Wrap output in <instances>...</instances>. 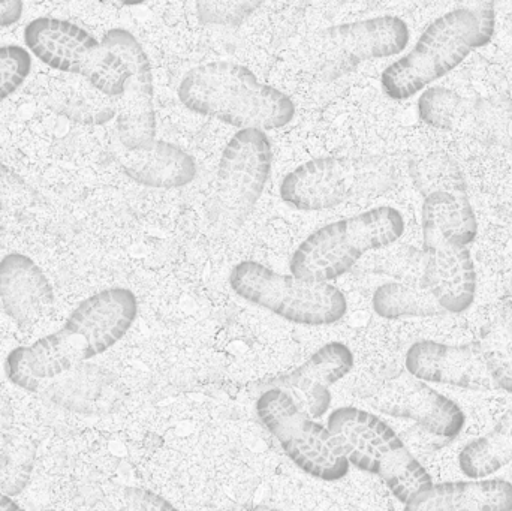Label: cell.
Listing matches in <instances>:
<instances>
[{
    "label": "cell",
    "instance_id": "836d02e7",
    "mask_svg": "<svg viewBox=\"0 0 512 511\" xmlns=\"http://www.w3.org/2000/svg\"><path fill=\"white\" fill-rule=\"evenodd\" d=\"M231 511H280L277 509H271V507L265 506H239L234 507Z\"/></svg>",
    "mask_w": 512,
    "mask_h": 511
},
{
    "label": "cell",
    "instance_id": "4fadbf2b",
    "mask_svg": "<svg viewBox=\"0 0 512 511\" xmlns=\"http://www.w3.org/2000/svg\"><path fill=\"white\" fill-rule=\"evenodd\" d=\"M102 44L125 63L129 72L123 95L117 98V135L126 150H141L156 141L155 86L149 54L129 30L114 27Z\"/></svg>",
    "mask_w": 512,
    "mask_h": 511
},
{
    "label": "cell",
    "instance_id": "4dcf8cb0",
    "mask_svg": "<svg viewBox=\"0 0 512 511\" xmlns=\"http://www.w3.org/2000/svg\"><path fill=\"white\" fill-rule=\"evenodd\" d=\"M36 191L8 165L0 162V212L32 206Z\"/></svg>",
    "mask_w": 512,
    "mask_h": 511
},
{
    "label": "cell",
    "instance_id": "ba28073f",
    "mask_svg": "<svg viewBox=\"0 0 512 511\" xmlns=\"http://www.w3.org/2000/svg\"><path fill=\"white\" fill-rule=\"evenodd\" d=\"M24 44L39 62L68 75H80L108 98L123 95L128 69L86 29L53 17H39L24 29Z\"/></svg>",
    "mask_w": 512,
    "mask_h": 511
},
{
    "label": "cell",
    "instance_id": "ac0fdd59",
    "mask_svg": "<svg viewBox=\"0 0 512 511\" xmlns=\"http://www.w3.org/2000/svg\"><path fill=\"white\" fill-rule=\"evenodd\" d=\"M42 399L54 407L83 416L110 413L119 402V384L111 372L80 365L39 387Z\"/></svg>",
    "mask_w": 512,
    "mask_h": 511
},
{
    "label": "cell",
    "instance_id": "f1b7e54d",
    "mask_svg": "<svg viewBox=\"0 0 512 511\" xmlns=\"http://www.w3.org/2000/svg\"><path fill=\"white\" fill-rule=\"evenodd\" d=\"M107 511H179L173 503L140 486H125L111 495Z\"/></svg>",
    "mask_w": 512,
    "mask_h": 511
},
{
    "label": "cell",
    "instance_id": "e0dca14e",
    "mask_svg": "<svg viewBox=\"0 0 512 511\" xmlns=\"http://www.w3.org/2000/svg\"><path fill=\"white\" fill-rule=\"evenodd\" d=\"M0 303L6 315L26 329L50 314L53 287L32 258L12 252L0 260Z\"/></svg>",
    "mask_w": 512,
    "mask_h": 511
},
{
    "label": "cell",
    "instance_id": "52a82bcc",
    "mask_svg": "<svg viewBox=\"0 0 512 511\" xmlns=\"http://www.w3.org/2000/svg\"><path fill=\"white\" fill-rule=\"evenodd\" d=\"M230 287L240 299L300 326H331L348 312L345 294L334 285L283 275L256 261L236 264Z\"/></svg>",
    "mask_w": 512,
    "mask_h": 511
},
{
    "label": "cell",
    "instance_id": "d6a6232c",
    "mask_svg": "<svg viewBox=\"0 0 512 511\" xmlns=\"http://www.w3.org/2000/svg\"><path fill=\"white\" fill-rule=\"evenodd\" d=\"M0 511H24L21 509L20 506H18L17 503H15L14 500H12L11 497H8V495L2 494L0 492Z\"/></svg>",
    "mask_w": 512,
    "mask_h": 511
},
{
    "label": "cell",
    "instance_id": "5bb4252c",
    "mask_svg": "<svg viewBox=\"0 0 512 511\" xmlns=\"http://www.w3.org/2000/svg\"><path fill=\"white\" fill-rule=\"evenodd\" d=\"M367 401L378 413L414 420L436 437H457L466 425L465 413L453 399L408 372L382 378L370 390Z\"/></svg>",
    "mask_w": 512,
    "mask_h": 511
},
{
    "label": "cell",
    "instance_id": "3957f363",
    "mask_svg": "<svg viewBox=\"0 0 512 511\" xmlns=\"http://www.w3.org/2000/svg\"><path fill=\"white\" fill-rule=\"evenodd\" d=\"M495 30L493 3L447 12L426 27L409 53L382 72V90L394 101L424 92L462 65L472 51L489 45Z\"/></svg>",
    "mask_w": 512,
    "mask_h": 511
},
{
    "label": "cell",
    "instance_id": "83f0119b",
    "mask_svg": "<svg viewBox=\"0 0 512 511\" xmlns=\"http://www.w3.org/2000/svg\"><path fill=\"white\" fill-rule=\"evenodd\" d=\"M32 71V56L20 45L0 47V102L17 92Z\"/></svg>",
    "mask_w": 512,
    "mask_h": 511
},
{
    "label": "cell",
    "instance_id": "30bf717a",
    "mask_svg": "<svg viewBox=\"0 0 512 511\" xmlns=\"http://www.w3.org/2000/svg\"><path fill=\"white\" fill-rule=\"evenodd\" d=\"M273 150L265 131L240 129L222 152L216 174L213 221L239 230L254 212L271 176Z\"/></svg>",
    "mask_w": 512,
    "mask_h": 511
},
{
    "label": "cell",
    "instance_id": "2e32d148",
    "mask_svg": "<svg viewBox=\"0 0 512 511\" xmlns=\"http://www.w3.org/2000/svg\"><path fill=\"white\" fill-rule=\"evenodd\" d=\"M406 372L424 383L448 384L466 390H495L478 342L450 345L418 341L406 351Z\"/></svg>",
    "mask_w": 512,
    "mask_h": 511
},
{
    "label": "cell",
    "instance_id": "5b68a950",
    "mask_svg": "<svg viewBox=\"0 0 512 511\" xmlns=\"http://www.w3.org/2000/svg\"><path fill=\"white\" fill-rule=\"evenodd\" d=\"M327 428L349 465L379 477L400 503H408L415 494L433 485L426 468L376 414L357 407H340L328 416Z\"/></svg>",
    "mask_w": 512,
    "mask_h": 511
},
{
    "label": "cell",
    "instance_id": "8992f818",
    "mask_svg": "<svg viewBox=\"0 0 512 511\" xmlns=\"http://www.w3.org/2000/svg\"><path fill=\"white\" fill-rule=\"evenodd\" d=\"M396 182V168L379 156H324L286 174L279 195L292 209L316 212L360 198L378 197Z\"/></svg>",
    "mask_w": 512,
    "mask_h": 511
},
{
    "label": "cell",
    "instance_id": "d4e9b609",
    "mask_svg": "<svg viewBox=\"0 0 512 511\" xmlns=\"http://www.w3.org/2000/svg\"><path fill=\"white\" fill-rule=\"evenodd\" d=\"M478 345L496 389L512 395V312L501 311L484 324Z\"/></svg>",
    "mask_w": 512,
    "mask_h": 511
},
{
    "label": "cell",
    "instance_id": "7a4b0ae2",
    "mask_svg": "<svg viewBox=\"0 0 512 511\" xmlns=\"http://www.w3.org/2000/svg\"><path fill=\"white\" fill-rule=\"evenodd\" d=\"M192 113L240 129L283 128L294 120L295 104L282 90L262 83L240 63L218 60L189 69L177 89Z\"/></svg>",
    "mask_w": 512,
    "mask_h": 511
},
{
    "label": "cell",
    "instance_id": "9c48e42d",
    "mask_svg": "<svg viewBox=\"0 0 512 511\" xmlns=\"http://www.w3.org/2000/svg\"><path fill=\"white\" fill-rule=\"evenodd\" d=\"M256 416L276 438L283 453L307 476L337 482L348 476L351 465L327 426L307 416L288 393L267 389L256 399Z\"/></svg>",
    "mask_w": 512,
    "mask_h": 511
},
{
    "label": "cell",
    "instance_id": "7402d4cb",
    "mask_svg": "<svg viewBox=\"0 0 512 511\" xmlns=\"http://www.w3.org/2000/svg\"><path fill=\"white\" fill-rule=\"evenodd\" d=\"M512 462V411L478 440L463 447L459 467L471 480H484Z\"/></svg>",
    "mask_w": 512,
    "mask_h": 511
},
{
    "label": "cell",
    "instance_id": "6da1fadb",
    "mask_svg": "<svg viewBox=\"0 0 512 511\" xmlns=\"http://www.w3.org/2000/svg\"><path fill=\"white\" fill-rule=\"evenodd\" d=\"M137 315V296L129 288H105L78 303L62 329L12 350L6 357V377L26 392H38L47 381L113 348Z\"/></svg>",
    "mask_w": 512,
    "mask_h": 511
},
{
    "label": "cell",
    "instance_id": "4316f807",
    "mask_svg": "<svg viewBox=\"0 0 512 511\" xmlns=\"http://www.w3.org/2000/svg\"><path fill=\"white\" fill-rule=\"evenodd\" d=\"M418 114L426 125L454 131L466 122L468 107L462 96L447 87H429L418 99Z\"/></svg>",
    "mask_w": 512,
    "mask_h": 511
},
{
    "label": "cell",
    "instance_id": "44dd1931",
    "mask_svg": "<svg viewBox=\"0 0 512 511\" xmlns=\"http://www.w3.org/2000/svg\"><path fill=\"white\" fill-rule=\"evenodd\" d=\"M48 108L81 125H105L117 116V101L108 98L80 75L51 81L45 96Z\"/></svg>",
    "mask_w": 512,
    "mask_h": 511
},
{
    "label": "cell",
    "instance_id": "7c38bea8",
    "mask_svg": "<svg viewBox=\"0 0 512 511\" xmlns=\"http://www.w3.org/2000/svg\"><path fill=\"white\" fill-rule=\"evenodd\" d=\"M424 272L421 284L438 300L445 314H463L477 296V270L466 246L445 234L432 197L423 204Z\"/></svg>",
    "mask_w": 512,
    "mask_h": 511
},
{
    "label": "cell",
    "instance_id": "ffe728a7",
    "mask_svg": "<svg viewBox=\"0 0 512 511\" xmlns=\"http://www.w3.org/2000/svg\"><path fill=\"white\" fill-rule=\"evenodd\" d=\"M119 164L129 179L149 188H183L198 174L194 156L170 141L156 140L147 149H123Z\"/></svg>",
    "mask_w": 512,
    "mask_h": 511
},
{
    "label": "cell",
    "instance_id": "8fae6325",
    "mask_svg": "<svg viewBox=\"0 0 512 511\" xmlns=\"http://www.w3.org/2000/svg\"><path fill=\"white\" fill-rule=\"evenodd\" d=\"M409 39L411 32L405 20L381 15L319 30L307 56L316 74L331 81L349 74L361 63L402 53Z\"/></svg>",
    "mask_w": 512,
    "mask_h": 511
},
{
    "label": "cell",
    "instance_id": "cb8c5ba5",
    "mask_svg": "<svg viewBox=\"0 0 512 511\" xmlns=\"http://www.w3.org/2000/svg\"><path fill=\"white\" fill-rule=\"evenodd\" d=\"M412 182L424 198L432 194H448L469 200L468 183L457 162L441 150L415 156L409 164Z\"/></svg>",
    "mask_w": 512,
    "mask_h": 511
},
{
    "label": "cell",
    "instance_id": "277c9868",
    "mask_svg": "<svg viewBox=\"0 0 512 511\" xmlns=\"http://www.w3.org/2000/svg\"><path fill=\"white\" fill-rule=\"evenodd\" d=\"M405 227L402 213L391 206L373 207L360 215L331 222L298 245L289 270L303 281L330 284L351 272L364 255L396 243Z\"/></svg>",
    "mask_w": 512,
    "mask_h": 511
},
{
    "label": "cell",
    "instance_id": "603a6c76",
    "mask_svg": "<svg viewBox=\"0 0 512 511\" xmlns=\"http://www.w3.org/2000/svg\"><path fill=\"white\" fill-rule=\"evenodd\" d=\"M373 311L385 320L429 318L444 315L432 293L421 282L394 281L376 288L372 297Z\"/></svg>",
    "mask_w": 512,
    "mask_h": 511
},
{
    "label": "cell",
    "instance_id": "f546056e",
    "mask_svg": "<svg viewBox=\"0 0 512 511\" xmlns=\"http://www.w3.org/2000/svg\"><path fill=\"white\" fill-rule=\"evenodd\" d=\"M261 6L258 2H198L197 14L203 23L215 26H240Z\"/></svg>",
    "mask_w": 512,
    "mask_h": 511
},
{
    "label": "cell",
    "instance_id": "9a60e30c",
    "mask_svg": "<svg viewBox=\"0 0 512 511\" xmlns=\"http://www.w3.org/2000/svg\"><path fill=\"white\" fill-rule=\"evenodd\" d=\"M354 368V354L342 342H328L316 350L303 365L254 384L256 392L279 389L312 419H319L331 405L330 387L339 383Z\"/></svg>",
    "mask_w": 512,
    "mask_h": 511
},
{
    "label": "cell",
    "instance_id": "d6986e66",
    "mask_svg": "<svg viewBox=\"0 0 512 511\" xmlns=\"http://www.w3.org/2000/svg\"><path fill=\"white\" fill-rule=\"evenodd\" d=\"M403 511H512V483L504 479L438 483L415 494Z\"/></svg>",
    "mask_w": 512,
    "mask_h": 511
},
{
    "label": "cell",
    "instance_id": "1f68e13d",
    "mask_svg": "<svg viewBox=\"0 0 512 511\" xmlns=\"http://www.w3.org/2000/svg\"><path fill=\"white\" fill-rule=\"evenodd\" d=\"M24 5L20 0L0 2V27H9L23 17Z\"/></svg>",
    "mask_w": 512,
    "mask_h": 511
},
{
    "label": "cell",
    "instance_id": "484cf974",
    "mask_svg": "<svg viewBox=\"0 0 512 511\" xmlns=\"http://www.w3.org/2000/svg\"><path fill=\"white\" fill-rule=\"evenodd\" d=\"M36 444L23 432H12L0 452V492L17 497L29 485L35 470Z\"/></svg>",
    "mask_w": 512,
    "mask_h": 511
}]
</instances>
